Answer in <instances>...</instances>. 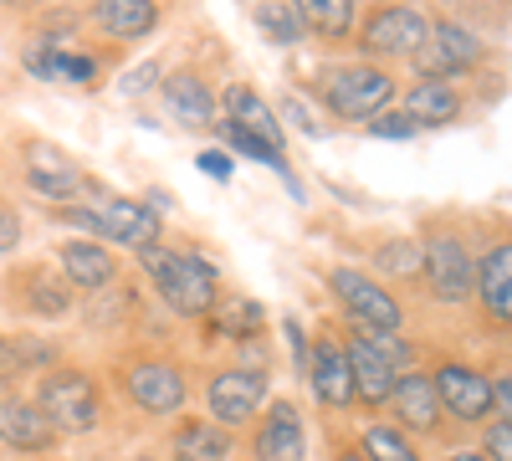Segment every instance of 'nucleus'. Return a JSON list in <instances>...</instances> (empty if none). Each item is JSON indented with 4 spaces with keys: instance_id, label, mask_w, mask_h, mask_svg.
<instances>
[{
    "instance_id": "1",
    "label": "nucleus",
    "mask_w": 512,
    "mask_h": 461,
    "mask_svg": "<svg viewBox=\"0 0 512 461\" xmlns=\"http://www.w3.org/2000/svg\"><path fill=\"white\" fill-rule=\"evenodd\" d=\"M139 262H144V272L154 277L159 298L175 308V313L200 318V313L216 308V272H210V262H200L195 251H175V246L159 241V246L139 251Z\"/></svg>"
},
{
    "instance_id": "2",
    "label": "nucleus",
    "mask_w": 512,
    "mask_h": 461,
    "mask_svg": "<svg viewBox=\"0 0 512 461\" xmlns=\"http://www.w3.org/2000/svg\"><path fill=\"white\" fill-rule=\"evenodd\" d=\"M323 98L338 118H354V123H369L390 108L395 98V77L384 67H369V62H354V67H333L323 77Z\"/></svg>"
},
{
    "instance_id": "3",
    "label": "nucleus",
    "mask_w": 512,
    "mask_h": 461,
    "mask_svg": "<svg viewBox=\"0 0 512 461\" xmlns=\"http://www.w3.org/2000/svg\"><path fill=\"white\" fill-rule=\"evenodd\" d=\"M36 410L52 421V431H93L98 426V390L82 369H47L36 390Z\"/></svg>"
},
{
    "instance_id": "4",
    "label": "nucleus",
    "mask_w": 512,
    "mask_h": 461,
    "mask_svg": "<svg viewBox=\"0 0 512 461\" xmlns=\"http://www.w3.org/2000/svg\"><path fill=\"white\" fill-rule=\"evenodd\" d=\"M62 216L82 231L118 241V246H134V251L159 246V211H149L139 200H103V205H82V211H62Z\"/></svg>"
},
{
    "instance_id": "5",
    "label": "nucleus",
    "mask_w": 512,
    "mask_h": 461,
    "mask_svg": "<svg viewBox=\"0 0 512 461\" xmlns=\"http://www.w3.org/2000/svg\"><path fill=\"white\" fill-rule=\"evenodd\" d=\"M328 287L338 292V303H344V313L354 318V328H369V333H400V323H405L400 303H395L369 272H359V267H338V272L328 277Z\"/></svg>"
},
{
    "instance_id": "6",
    "label": "nucleus",
    "mask_w": 512,
    "mask_h": 461,
    "mask_svg": "<svg viewBox=\"0 0 512 461\" xmlns=\"http://www.w3.org/2000/svg\"><path fill=\"white\" fill-rule=\"evenodd\" d=\"M425 251V282H431V292L441 303H466L477 298V262L472 251H466L451 231H431V241L420 246Z\"/></svg>"
},
{
    "instance_id": "7",
    "label": "nucleus",
    "mask_w": 512,
    "mask_h": 461,
    "mask_svg": "<svg viewBox=\"0 0 512 461\" xmlns=\"http://www.w3.org/2000/svg\"><path fill=\"white\" fill-rule=\"evenodd\" d=\"M482 57H487V47L477 31H466L461 21H436L431 36H425V47L415 52V67L431 82H451L461 72H472Z\"/></svg>"
},
{
    "instance_id": "8",
    "label": "nucleus",
    "mask_w": 512,
    "mask_h": 461,
    "mask_svg": "<svg viewBox=\"0 0 512 461\" xmlns=\"http://www.w3.org/2000/svg\"><path fill=\"white\" fill-rule=\"evenodd\" d=\"M431 385H436L441 410H451V421L482 426L487 415H492V380H487L482 369H472V364H456V359L436 364Z\"/></svg>"
},
{
    "instance_id": "9",
    "label": "nucleus",
    "mask_w": 512,
    "mask_h": 461,
    "mask_svg": "<svg viewBox=\"0 0 512 461\" xmlns=\"http://www.w3.org/2000/svg\"><path fill=\"white\" fill-rule=\"evenodd\" d=\"M431 36V21L415 6H384L364 21V52L374 57H415Z\"/></svg>"
},
{
    "instance_id": "10",
    "label": "nucleus",
    "mask_w": 512,
    "mask_h": 461,
    "mask_svg": "<svg viewBox=\"0 0 512 461\" xmlns=\"http://www.w3.org/2000/svg\"><path fill=\"white\" fill-rule=\"evenodd\" d=\"M205 400H210V415L221 426H246V415H256V405L267 400V374L262 369H226L210 380Z\"/></svg>"
},
{
    "instance_id": "11",
    "label": "nucleus",
    "mask_w": 512,
    "mask_h": 461,
    "mask_svg": "<svg viewBox=\"0 0 512 461\" xmlns=\"http://www.w3.org/2000/svg\"><path fill=\"white\" fill-rule=\"evenodd\" d=\"M123 385H128V395H134L149 415H175L180 405H185V374L175 369V364H164V359H139V364H128V374H123Z\"/></svg>"
},
{
    "instance_id": "12",
    "label": "nucleus",
    "mask_w": 512,
    "mask_h": 461,
    "mask_svg": "<svg viewBox=\"0 0 512 461\" xmlns=\"http://www.w3.org/2000/svg\"><path fill=\"white\" fill-rule=\"evenodd\" d=\"M308 380H313V395L323 405H333V410H344V405L359 400L354 395V374H349V354H344V344H333V339H318L308 349Z\"/></svg>"
},
{
    "instance_id": "13",
    "label": "nucleus",
    "mask_w": 512,
    "mask_h": 461,
    "mask_svg": "<svg viewBox=\"0 0 512 461\" xmlns=\"http://www.w3.org/2000/svg\"><path fill=\"white\" fill-rule=\"evenodd\" d=\"M344 354H349V374H354V395H359L364 405H390L400 374L384 364V354L364 339V333H354V339L344 344Z\"/></svg>"
},
{
    "instance_id": "14",
    "label": "nucleus",
    "mask_w": 512,
    "mask_h": 461,
    "mask_svg": "<svg viewBox=\"0 0 512 461\" xmlns=\"http://www.w3.org/2000/svg\"><path fill=\"white\" fill-rule=\"evenodd\" d=\"M26 180L47 200H72L82 190V170L52 144H26Z\"/></svg>"
},
{
    "instance_id": "15",
    "label": "nucleus",
    "mask_w": 512,
    "mask_h": 461,
    "mask_svg": "<svg viewBox=\"0 0 512 461\" xmlns=\"http://www.w3.org/2000/svg\"><path fill=\"white\" fill-rule=\"evenodd\" d=\"M477 298H482L487 318L512 328V241H497L477 262Z\"/></svg>"
},
{
    "instance_id": "16",
    "label": "nucleus",
    "mask_w": 512,
    "mask_h": 461,
    "mask_svg": "<svg viewBox=\"0 0 512 461\" xmlns=\"http://www.w3.org/2000/svg\"><path fill=\"white\" fill-rule=\"evenodd\" d=\"M390 405H395V415L410 426V431H420V436H431L436 426H441V400H436V385H431V374H400V385H395V395H390Z\"/></svg>"
},
{
    "instance_id": "17",
    "label": "nucleus",
    "mask_w": 512,
    "mask_h": 461,
    "mask_svg": "<svg viewBox=\"0 0 512 461\" xmlns=\"http://www.w3.org/2000/svg\"><path fill=\"white\" fill-rule=\"evenodd\" d=\"M256 461H303L308 456V441H303V421H297V410L282 400L272 405V415L262 421V431H256Z\"/></svg>"
},
{
    "instance_id": "18",
    "label": "nucleus",
    "mask_w": 512,
    "mask_h": 461,
    "mask_svg": "<svg viewBox=\"0 0 512 461\" xmlns=\"http://www.w3.org/2000/svg\"><path fill=\"white\" fill-rule=\"evenodd\" d=\"M0 441L16 451H47L57 441V431L36 410V400H0Z\"/></svg>"
},
{
    "instance_id": "19",
    "label": "nucleus",
    "mask_w": 512,
    "mask_h": 461,
    "mask_svg": "<svg viewBox=\"0 0 512 461\" xmlns=\"http://www.w3.org/2000/svg\"><path fill=\"white\" fill-rule=\"evenodd\" d=\"M456 113H461V93L451 88V82L420 77L415 88L405 93V118L415 123V129H441V123H451Z\"/></svg>"
},
{
    "instance_id": "20",
    "label": "nucleus",
    "mask_w": 512,
    "mask_h": 461,
    "mask_svg": "<svg viewBox=\"0 0 512 461\" xmlns=\"http://www.w3.org/2000/svg\"><path fill=\"white\" fill-rule=\"evenodd\" d=\"M164 103L175 108V118L190 123V129H210V118H216V98H210V88H205L200 72L164 77Z\"/></svg>"
},
{
    "instance_id": "21",
    "label": "nucleus",
    "mask_w": 512,
    "mask_h": 461,
    "mask_svg": "<svg viewBox=\"0 0 512 461\" xmlns=\"http://www.w3.org/2000/svg\"><path fill=\"white\" fill-rule=\"evenodd\" d=\"M62 272H67L72 287L98 292V287H108V282L118 277V262L108 257L98 241H67V246H62Z\"/></svg>"
},
{
    "instance_id": "22",
    "label": "nucleus",
    "mask_w": 512,
    "mask_h": 461,
    "mask_svg": "<svg viewBox=\"0 0 512 461\" xmlns=\"http://www.w3.org/2000/svg\"><path fill=\"white\" fill-rule=\"evenodd\" d=\"M93 21L118 41H139L159 26V6L154 0H103V6H93Z\"/></svg>"
},
{
    "instance_id": "23",
    "label": "nucleus",
    "mask_w": 512,
    "mask_h": 461,
    "mask_svg": "<svg viewBox=\"0 0 512 461\" xmlns=\"http://www.w3.org/2000/svg\"><path fill=\"white\" fill-rule=\"evenodd\" d=\"M226 123H236V129L256 134V139H267L272 149H282V129H277V113L256 98L251 88H226Z\"/></svg>"
},
{
    "instance_id": "24",
    "label": "nucleus",
    "mask_w": 512,
    "mask_h": 461,
    "mask_svg": "<svg viewBox=\"0 0 512 461\" xmlns=\"http://www.w3.org/2000/svg\"><path fill=\"white\" fill-rule=\"evenodd\" d=\"M236 446L221 426H205V421H190L180 436H175V461H231Z\"/></svg>"
},
{
    "instance_id": "25",
    "label": "nucleus",
    "mask_w": 512,
    "mask_h": 461,
    "mask_svg": "<svg viewBox=\"0 0 512 461\" xmlns=\"http://www.w3.org/2000/svg\"><path fill=\"white\" fill-rule=\"evenodd\" d=\"M47 359H52V344H41V339H0V385L41 369Z\"/></svg>"
},
{
    "instance_id": "26",
    "label": "nucleus",
    "mask_w": 512,
    "mask_h": 461,
    "mask_svg": "<svg viewBox=\"0 0 512 461\" xmlns=\"http://www.w3.org/2000/svg\"><path fill=\"white\" fill-rule=\"evenodd\" d=\"M297 16H303V26L318 31V36H344L354 26V0H303Z\"/></svg>"
},
{
    "instance_id": "27",
    "label": "nucleus",
    "mask_w": 512,
    "mask_h": 461,
    "mask_svg": "<svg viewBox=\"0 0 512 461\" xmlns=\"http://www.w3.org/2000/svg\"><path fill=\"white\" fill-rule=\"evenodd\" d=\"M256 26H262L277 47H297L303 41V16H297V6H256Z\"/></svg>"
},
{
    "instance_id": "28",
    "label": "nucleus",
    "mask_w": 512,
    "mask_h": 461,
    "mask_svg": "<svg viewBox=\"0 0 512 461\" xmlns=\"http://www.w3.org/2000/svg\"><path fill=\"white\" fill-rule=\"evenodd\" d=\"M359 451H364L369 461H420L415 446H410L395 426H369L364 441H359Z\"/></svg>"
},
{
    "instance_id": "29",
    "label": "nucleus",
    "mask_w": 512,
    "mask_h": 461,
    "mask_svg": "<svg viewBox=\"0 0 512 461\" xmlns=\"http://www.w3.org/2000/svg\"><path fill=\"white\" fill-rule=\"evenodd\" d=\"M379 267H384V272H395V277H415V272L425 267V251H420V241L395 236V241H384V246H379Z\"/></svg>"
},
{
    "instance_id": "30",
    "label": "nucleus",
    "mask_w": 512,
    "mask_h": 461,
    "mask_svg": "<svg viewBox=\"0 0 512 461\" xmlns=\"http://www.w3.org/2000/svg\"><path fill=\"white\" fill-rule=\"evenodd\" d=\"M31 308L47 313V318H57V313H67V292H62L52 277H31Z\"/></svg>"
},
{
    "instance_id": "31",
    "label": "nucleus",
    "mask_w": 512,
    "mask_h": 461,
    "mask_svg": "<svg viewBox=\"0 0 512 461\" xmlns=\"http://www.w3.org/2000/svg\"><path fill=\"white\" fill-rule=\"evenodd\" d=\"M482 456H487V461H512V426H507V421L487 426V436H482Z\"/></svg>"
},
{
    "instance_id": "32",
    "label": "nucleus",
    "mask_w": 512,
    "mask_h": 461,
    "mask_svg": "<svg viewBox=\"0 0 512 461\" xmlns=\"http://www.w3.org/2000/svg\"><path fill=\"white\" fill-rule=\"evenodd\" d=\"M369 134H374V139H410L415 123H410L405 113H379V118H369Z\"/></svg>"
},
{
    "instance_id": "33",
    "label": "nucleus",
    "mask_w": 512,
    "mask_h": 461,
    "mask_svg": "<svg viewBox=\"0 0 512 461\" xmlns=\"http://www.w3.org/2000/svg\"><path fill=\"white\" fill-rule=\"evenodd\" d=\"M256 318H262V308H256V303H231V308L221 313V333H231V339H241V328H251Z\"/></svg>"
},
{
    "instance_id": "34",
    "label": "nucleus",
    "mask_w": 512,
    "mask_h": 461,
    "mask_svg": "<svg viewBox=\"0 0 512 461\" xmlns=\"http://www.w3.org/2000/svg\"><path fill=\"white\" fill-rule=\"evenodd\" d=\"M287 118H292V123H297V129H303L308 139H323V123L308 113V103H303V98H287Z\"/></svg>"
},
{
    "instance_id": "35",
    "label": "nucleus",
    "mask_w": 512,
    "mask_h": 461,
    "mask_svg": "<svg viewBox=\"0 0 512 461\" xmlns=\"http://www.w3.org/2000/svg\"><path fill=\"white\" fill-rule=\"evenodd\" d=\"M149 82H159V62H144L123 77V93H149Z\"/></svg>"
},
{
    "instance_id": "36",
    "label": "nucleus",
    "mask_w": 512,
    "mask_h": 461,
    "mask_svg": "<svg viewBox=\"0 0 512 461\" xmlns=\"http://www.w3.org/2000/svg\"><path fill=\"white\" fill-rule=\"evenodd\" d=\"M492 405H497V415L512 426V369L502 374V380H492Z\"/></svg>"
},
{
    "instance_id": "37",
    "label": "nucleus",
    "mask_w": 512,
    "mask_h": 461,
    "mask_svg": "<svg viewBox=\"0 0 512 461\" xmlns=\"http://www.w3.org/2000/svg\"><path fill=\"white\" fill-rule=\"evenodd\" d=\"M200 170H205L210 180H231V154H221V149H205V154H200Z\"/></svg>"
},
{
    "instance_id": "38",
    "label": "nucleus",
    "mask_w": 512,
    "mask_h": 461,
    "mask_svg": "<svg viewBox=\"0 0 512 461\" xmlns=\"http://www.w3.org/2000/svg\"><path fill=\"white\" fill-rule=\"evenodd\" d=\"M16 241H21V216L11 205H0V251H11Z\"/></svg>"
},
{
    "instance_id": "39",
    "label": "nucleus",
    "mask_w": 512,
    "mask_h": 461,
    "mask_svg": "<svg viewBox=\"0 0 512 461\" xmlns=\"http://www.w3.org/2000/svg\"><path fill=\"white\" fill-rule=\"evenodd\" d=\"M338 461H369V456H364L359 446H349V451H338Z\"/></svg>"
},
{
    "instance_id": "40",
    "label": "nucleus",
    "mask_w": 512,
    "mask_h": 461,
    "mask_svg": "<svg viewBox=\"0 0 512 461\" xmlns=\"http://www.w3.org/2000/svg\"><path fill=\"white\" fill-rule=\"evenodd\" d=\"M451 461H487V456H482V451H456Z\"/></svg>"
}]
</instances>
